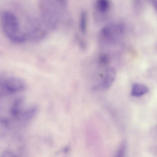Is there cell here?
I'll use <instances>...</instances> for the list:
<instances>
[{"instance_id":"cell-8","label":"cell","mask_w":157,"mask_h":157,"mask_svg":"<svg viewBox=\"0 0 157 157\" xmlns=\"http://www.w3.org/2000/svg\"><path fill=\"white\" fill-rule=\"evenodd\" d=\"M87 20L86 13L85 11H83L80 15L79 24L81 30L84 32H85L86 30Z\"/></svg>"},{"instance_id":"cell-4","label":"cell","mask_w":157,"mask_h":157,"mask_svg":"<svg viewBox=\"0 0 157 157\" xmlns=\"http://www.w3.org/2000/svg\"><path fill=\"white\" fill-rule=\"evenodd\" d=\"M116 76V71L111 67L107 68L105 71L102 82V86L105 89L109 88L113 84Z\"/></svg>"},{"instance_id":"cell-7","label":"cell","mask_w":157,"mask_h":157,"mask_svg":"<svg viewBox=\"0 0 157 157\" xmlns=\"http://www.w3.org/2000/svg\"><path fill=\"white\" fill-rule=\"evenodd\" d=\"M109 6V2L108 0H98L97 7L98 10L103 12L107 11Z\"/></svg>"},{"instance_id":"cell-5","label":"cell","mask_w":157,"mask_h":157,"mask_svg":"<svg viewBox=\"0 0 157 157\" xmlns=\"http://www.w3.org/2000/svg\"><path fill=\"white\" fill-rule=\"evenodd\" d=\"M149 90L146 85L141 83H135L132 86L131 95L133 97H140L147 93Z\"/></svg>"},{"instance_id":"cell-1","label":"cell","mask_w":157,"mask_h":157,"mask_svg":"<svg viewBox=\"0 0 157 157\" xmlns=\"http://www.w3.org/2000/svg\"><path fill=\"white\" fill-rule=\"evenodd\" d=\"M2 29L7 37L12 41L21 43L25 40V35L21 32L18 20L11 12L5 11L2 16Z\"/></svg>"},{"instance_id":"cell-3","label":"cell","mask_w":157,"mask_h":157,"mask_svg":"<svg viewBox=\"0 0 157 157\" xmlns=\"http://www.w3.org/2000/svg\"><path fill=\"white\" fill-rule=\"evenodd\" d=\"M4 86L6 91L15 92L22 90L24 87L25 83L21 78L12 77L4 80Z\"/></svg>"},{"instance_id":"cell-2","label":"cell","mask_w":157,"mask_h":157,"mask_svg":"<svg viewBox=\"0 0 157 157\" xmlns=\"http://www.w3.org/2000/svg\"><path fill=\"white\" fill-rule=\"evenodd\" d=\"M123 30V27L121 25H112L103 28L101 32L100 36L105 41L114 42L122 35Z\"/></svg>"},{"instance_id":"cell-6","label":"cell","mask_w":157,"mask_h":157,"mask_svg":"<svg viewBox=\"0 0 157 157\" xmlns=\"http://www.w3.org/2000/svg\"><path fill=\"white\" fill-rule=\"evenodd\" d=\"M127 144L126 141L124 140L120 145L117 152V156L124 157L126 153Z\"/></svg>"},{"instance_id":"cell-9","label":"cell","mask_w":157,"mask_h":157,"mask_svg":"<svg viewBox=\"0 0 157 157\" xmlns=\"http://www.w3.org/2000/svg\"><path fill=\"white\" fill-rule=\"evenodd\" d=\"M109 61V57L107 54H103L101 55L99 58V63L102 65L108 64Z\"/></svg>"}]
</instances>
